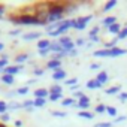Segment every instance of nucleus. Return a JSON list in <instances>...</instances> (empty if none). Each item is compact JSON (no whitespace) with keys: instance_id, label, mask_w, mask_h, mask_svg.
<instances>
[{"instance_id":"nucleus-49","label":"nucleus","mask_w":127,"mask_h":127,"mask_svg":"<svg viewBox=\"0 0 127 127\" xmlns=\"http://www.w3.org/2000/svg\"><path fill=\"white\" fill-rule=\"evenodd\" d=\"M126 120V117H118L117 120H115V123H121V121H124Z\"/></svg>"},{"instance_id":"nucleus-33","label":"nucleus","mask_w":127,"mask_h":127,"mask_svg":"<svg viewBox=\"0 0 127 127\" xmlns=\"http://www.w3.org/2000/svg\"><path fill=\"white\" fill-rule=\"evenodd\" d=\"M124 37H127V27H126V29H123V30L120 32V34H118V37H117V39H124Z\"/></svg>"},{"instance_id":"nucleus-24","label":"nucleus","mask_w":127,"mask_h":127,"mask_svg":"<svg viewBox=\"0 0 127 127\" xmlns=\"http://www.w3.org/2000/svg\"><path fill=\"white\" fill-rule=\"evenodd\" d=\"M118 91H120V85H115V87H111V88L106 90L108 94H115V93H118Z\"/></svg>"},{"instance_id":"nucleus-26","label":"nucleus","mask_w":127,"mask_h":127,"mask_svg":"<svg viewBox=\"0 0 127 127\" xmlns=\"http://www.w3.org/2000/svg\"><path fill=\"white\" fill-rule=\"evenodd\" d=\"M106 112H108L111 117H115V115H117V109H115L114 106H106Z\"/></svg>"},{"instance_id":"nucleus-2","label":"nucleus","mask_w":127,"mask_h":127,"mask_svg":"<svg viewBox=\"0 0 127 127\" xmlns=\"http://www.w3.org/2000/svg\"><path fill=\"white\" fill-rule=\"evenodd\" d=\"M127 51L123 49V48H111V49H100V51H96L94 52V57H118V55H123L126 54Z\"/></svg>"},{"instance_id":"nucleus-22","label":"nucleus","mask_w":127,"mask_h":127,"mask_svg":"<svg viewBox=\"0 0 127 127\" xmlns=\"http://www.w3.org/2000/svg\"><path fill=\"white\" fill-rule=\"evenodd\" d=\"M46 103V99H34V108H42Z\"/></svg>"},{"instance_id":"nucleus-41","label":"nucleus","mask_w":127,"mask_h":127,"mask_svg":"<svg viewBox=\"0 0 127 127\" xmlns=\"http://www.w3.org/2000/svg\"><path fill=\"white\" fill-rule=\"evenodd\" d=\"M84 43H85V40H84V39H78V40L75 42V45H78V46H82Z\"/></svg>"},{"instance_id":"nucleus-23","label":"nucleus","mask_w":127,"mask_h":127,"mask_svg":"<svg viewBox=\"0 0 127 127\" xmlns=\"http://www.w3.org/2000/svg\"><path fill=\"white\" fill-rule=\"evenodd\" d=\"M117 5V2H115V0H111V2H108L106 5H105V8H103V11L106 12V11H109V9H112L114 6Z\"/></svg>"},{"instance_id":"nucleus-27","label":"nucleus","mask_w":127,"mask_h":127,"mask_svg":"<svg viewBox=\"0 0 127 127\" xmlns=\"http://www.w3.org/2000/svg\"><path fill=\"white\" fill-rule=\"evenodd\" d=\"M6 111H9V109H8V105H6L5 102H0V114L3 115V114H6Z\"/></svg>"},{"instance_id":"nucleus-47","label":"nucleus","mask_w":127,"mask_h":127,"mask_svg":"<svg viewBox=\"0 0 127 127\" xmlns=\"http://www.w3.org/2000/svg\"><path fill=\"white\" fill-rule=\"evenodd\" d=\"M15 94H17V91H11V93H6V96H8V97H14Z\"/></svg>"},{"instance_id":"nucleus-40","label":"nucleus","mask_w":127,"mask_h":127,"mask_svg":"<svg viewBox=\"0 0 127 127\" xmlns=\"http://www.w3.org/2000/svg\"><path fill=\"white\" fill-rule=\"evenodd\" d=\"M118 97H120V100H121V102H124V100H127V93H121Z\"/></svg>"},{"instance_id":"nucleus-15","label":"nucleus","mask_w":127,"mask_h":127,"mask_svg":"<svg viewBox=\"0 0 127 127\" xmlns=\"http://www.w3.org/2000/svg\"><path fill=\"white\" fill-rule=\"evenodd\" d=\"M108 30L111 32V33H117V34H120V32H121V27H120V24H112V26H109L108 27Z\"/></svg>"},{"instance_id":"nucleus-35","label":"nucleus","mask_w":127,"mask_h":127,"mask_svg":"<svg viewBox=\"0 0 127 127\" xmlns=\"http://www.w3.org/2000/svg\"><path fill=\"white\" fill-rule=\"evenodd\" d=\"M5 67H8V60L2 58V60H0V70H2V69H5Z\"/></svg>"},{"instance_id":"nucleus-17","label":"nucleus","mask_w":127,"mask_h":127,"mask_svg":"<svg viewBox=\"0 0 127 127\" xmlns=\"http://www.w3.org/2000/svg\"><path fill=\"white\" fill-rule=\"evenodd\" d=\"M21 108H23V105L21 103H17V102H11L8 105V109L9 111H17V109H21Z\"/></svg>"},{"instance_id":"nucleus-13","label":"nucleus","mask_w":127,"mask_h":127,"mask_svg":"<svg viewBox=\"0 0 127 127\" xmlns=\"http://www.w3.org/2000/svg\"><path fill=\"white\" fill-rule=\"evenodd\" d=\"M96 79L103 85L105 82H108V73H106V72H100V73L97 75V78H96Z\"/></svg>"},{"instance_id":"nucleus-12","label":"nucleus","mask_w":127,"mask_h":127,"mask_svg":"<svg viewBox=\"0 0 127 127\" xmlns=\"http://www.w3.org/2000/svg\"><path fill=\"white\" fill-rule=\"evenodd\" d=\"M102 87V84L97 81V79H90L88 82H87V88H90V90H94V88H100Z\"/></svg>"},{"instance_id":"nucleus-48","label":"nucleus","mask_w":127,"mask_h":127,"mask_svg":"<svg viewBox=\"0 0 127 127\" xmlns=\"http://www.w3.org/2000/svg\"><path fill=\"white\" fill-rule=\"evenodd\" d=\"M75 96H76V97H79V99H81V97H82V96H84V93H82V91H76V93H75Z\"/></svg>"},{"instance_id":"nucleus-29","label":"nucleus","mask_w":127,"mask_h":127,"mask_svg":"<svg viewBox=\"0 0 127 127\" xmlns=\"http://www.w3.org/2000/svg\"><path fill=\"white\" fill-rule=\"evenodd\" d=\"M23 108H34V100H27V102H24L23 103Z\"/></svg>"},{"instance_id":"nucleus-39","label":"nucleus","mask_w":127,"mask_h":127,"mask_svg":"<svg viewBox=\"0 0 127 127\" xmlns=\"http://www.w3.org/2000/svg\"><path fill=\"white\" fill-rule=\"evenodd\" d=\"M0 118H2V121H9V120H11V117H9V114H3L2 117H0Z\"/></svg>"},{"instance_id":"nucleus-30","label":"nucleus","mask_w":127,"mask_h":127,"mask_svg":"<svg viewBox=\"0 0 127 127\" xmlns=\"http://www.w3.org/2000/svg\"><path fill=\"white\" fill-rule=\"evenodd\" d=\"M90 106V102H78V108H81V109H87Z\"/></svg>"},{"instance_id":"nucleus-43","label":"nucleus","mask_w":127,"mask_h":127,"mask_svg":"<svg viewBox=\"0 0 127 127\" xmlns=\"http://www.w3.org/2000/svg\"><path fill=\"white\" fill-rule=\"evenodd\" d=\"M49 52H51V51H49V48H48V49H43V51H39V54H40V55H46V54H49Z\"/></svg>"},{"instance_id":"nucleus-8","label":"nucleus","mask_w":127,"mask_h":127,"mask_svg":"<svg viewBox=\"0 0 127 127\" xmlns=\"http://www.w3.org/2000/svg\"><path fill=\"white\" fill-rule=\"evenodd\" d=\"M52 78H54L55 81H61V79H64V78H66V72L63 70V69H57V70H54Z\"/></svg>"},{"instance_id":"nucleus-11","label":"nucleus","mask_w":127,"mask_h":127,"mask_svg":"<svg viewBox=\"0 0 127 127\" xmlns=\"http://www.w3.org/2000/svg\"><path fill=\"white\" fill-rule=\"evenodd\" d=\"M37 37H40V33H39V32L26 33V34L23 36V39H24V40H33V39H37Z\"/></svg>"},{"instance_id":"nucleus-28","label":"nucleus","mask_w":127,"mask_h":127,"mask_svg":"<svg viewBox=\"0 0 127 127\" xmlns=\"http://www.w3.org/2000/svg\"><path fill=\"white\" fill-rule=\"evenodd\" d=\"M27 93H29V87H27V85H26V87H20V88L17 90V94H23V96H24V94H27Z\"/></svg>"},{"instance_id":"nucleus-5","label":"nucleus","mask_w":127,"mask_h":127,"mask_svg":"<svg viewBox=\"0 0 127 127\" xmlns=\"http://www.w3.org/2000/svg\"><path fill=\"white\" fill-rule=\"evenodd\" d=\"M21 70V66L20 64H17V66H8V67H5V69H2L0 72H2L3 75H17L18 72Z\"/></svg>"},{"instance_id":"nucleus-54","label":"nucleus","mask_w":127,"mask_h":127,"mask_svg":"<svg viewBox=\"0 0 127 127\" xmlns=\"http://www.w3.org/2000/svg\"><path fill=\"white\" fill-rule=\"evenodd\" d=\"M0 127H6V126H5V124H2V123H0Z\"/></svg>"},{"instance_id":"nucleus-51","label":"nucleus","mask_w":127,"mask_h":127,"mask_svg":"<svg viewBox=\"0 0 127 127\" xmlns=\"http://www.w3.org/2000/svg\"><path fill=\"white\" fill-rule=\"evenodd\" d=\"M90 39L94 40V42H99V37H97V36H93V37H90Z\"/></svg>"},{"instance_id":"nucleus-21","label":"nucleus","mask_w":127,"mask_h":127,"mask_svg":"<svg viewBox=\"0 0 127 127\" xmlns=\"http://www.w3.org/2000/svg\"><path fill=\"white\" fill-rule=\"evenodd\" d=\"M112 24H115V17H108V18H105L103 20V26H112Z\"/></svg>"},{"instance_id":"nucleus-53","label":"nucleus","mask_w":127,"mask_h":127,"mask_svg":"<svg viewBox=\"0 0 127 127\" xmlns=\"http://www.w3.org/2000/svg\"><path fill=\"white\" fill-rule=\"evenodd\" d=\"M3 48H5V45H3V43H2V42H0V51H2V49H3Z\"/></svg>"},{"instance_id":"nucleus-46","label":"nucleus","mask_w":127,"mask_h":127,"mask_svg":"<svg viewBox=\"0 0 127 127\" xmlns=\"http://www.w3.org/2000/svg\"><path fill=\"white\" fill-rule=\"evenodd\" d=\"M79 100H81V102H90V99H88V97H87L85 94H84V96H82V97H81Z\"/></svg>"},{"instance_id":"nucleus-18","label":"nucleus","mask_w":127,"mask_h":127,"mask_svg":"<svg viewBox=\"0 0 127 127\" xmlns=\"http://www.w3.org/2000/svg\"><path fill=\"white\" fill-rule=\"evenodd\" d=\"M78 115H79L81 118H87V120H91V118L94 117L91 112H87V111H79V112H78Z\"/></svg>"},{"instance_id":"nucleus-25","label":"nucleus","mask_w":127,"mask_h":127,"mask_svg":"<svg viewBox=\"0 0 127 127\" xmlns=\"http://www.w3.org/2000/svg\"><path fill=\"white\" fill-rule=\"evenodd\" d=\"M61 97H63V93H61V94H49L48 99H49L51 102H57V100H60Z\"/></svg>"},{"instance_id":"nucleus-16","label":"nucleus","mask_w":127,"mask_h":127,"mask_svg":"<svg viewBox=\"0 0 127 127\" xmlns=\"http://www.w3.org/2000/svg\"><path fill=\"white\" fill-rule=\"evenodd\" d=\"M61 91H63L61 85H54L49 88V94H61Z\"/></svg>"},{"instance_id":"nucleus-31","label":"nucleus","mask_w":127,"mask_h":127,"mask_svg":"<svg viewBox=\"0 0 127 127\" xmlns=\"http://www.w3.org/2000/svg\"><path fill=\"white\" fill-rule=\"evenodd\" d=\"M94 111H96L97 114H102V112H105V111H106V106H105V105H97Z\"/></svg>"},{"instance_id":"nucleus-3","label":"nucleus","mask_w":127,"mask_h":127,"mask_svg":"<svg viewBox=\"0 0 127 127\" xmlns=\"http://www.w3.org/2000/svg\"><path fill=\"white\" fill-rule=\"evenodd\" d=\"M58 43L63 46V49H64L66 52H70L72 49H75V42L69 37V36H63L58 39Z\"/></svg>"},{"instance_id":"nucleus-50","label":"nucleus","mask_w":127,"mask_h":127,"mask_svg":"<svg viewBox=\"0 0 127 127\" xmlns=\"http://www.w3.org/2000/svg\"><path fill=\"white\" fill-rule=\"evenodd\" d=\"M3 12H5V8H3L2 5H0V17H2V15H3Z\"/></svg>"},{"instance_id":"nucleus-44","label":"nucleus","mask_w":127,"mask_h":127,"mask_svg":"<svg viewBox=\"0 0 127 127\" xmlns=\"http://www.w3.org/2000/svg\"><path fill=\"white\" fill-rule=\"evenodd\" d=\"M76 54H78V51H76V49H72L70 52H67V55H72V57H75Z\"/></svg>"},{"instance_id":"nucleus-36","label":"nucleus","mask_w":127,"mask_h":127,"mask_svg":"<svg viewBox=\"0 0 127 127\" xmlns=\"http://www.w3.org/2000/svg\"><path fill=\"white\" fill-rule=\"evenodd\" d=\"M33 73H34V76H42V75H43V70H42V69H34Z\"/></svg>"},{"instance_id":"nucleus-34","label":"nucleus","mask_w":127,"mask_h":127,"mask_svg":"<svg viewBox=\"0 0 127 127\" xmlns=\"http://www.w3.org/2000/svg\"><path fill=\"white\" fill-rule=\"evenodd\" d=\"M51 114L54 117H66V112H61V111H52Z\"/></svg>"},{"instance_id":"nucleus-14","label":"nucleus","mask_w":127,"mask_h":127,"mask_svg":"<svg viewBox=\"0 0 127 127\" xmlns=\"http://www.w3.org/2000/svg\"><path fill=\"white\" fill-rule=\"evenodd\" d=\"M2 82H5L8 85H12L14 84V76L12 75H2Z\"/></svg>"},{"instance_id":"nucleus-20","label":"nucleus","mask_w":127,"mask_h":127,"mask_svg":"<svg viewBox=\"0 0 127 127\" xmlns=\"http://www.w3.org/2000/svg\"><path fill=\"white\" fill-rule=\"evenodd\" d=\"M27 58H29V55H27V54H20V55H17V57H15V61L18 63V64H21V63H24Z\"/></svg>"},{"instance_id":"nucleus-7","label":"nucleus","mask_w":127,"mask_h":127,"mask_svg":"<svg viewBox=\"0 0 127 127\" xmlns=\"http://www.w3.org/2000/svg\"><path fill=\"white\" fill-rule=\"evenodd\" d=\"M46 96H49V90L46 88L34 90V99H46Z\"/></svg>"},{"instance_id":"nucleus-32","label":"nucleus","mask_w":127,"mask_h":127,"mask_svg":"<svg viewBox=\"0 0 127 127\" xmlns=\"http://www.w3.org/2000/svg\"><path fill=\"white\" fill-rule=\"evenodd\" d=\"M76 84H78V79H76V78H72V79H67V81H66V85H69V87L76 85Z\"/></svg>"},{"instance_id":"nucleus-4","label":"nucleus","mask_w":127,"mask_h":127,"mask_svg":"<svg viewBox=\"0 0 127 127\" xmlns=\"http://www.w3.org/2000/svg\"><path fill=\"white\" fill-rule=\"evenodd\" d=\"M91 18H93L91 15H88V17H81V18H76V26H75L73 29H76V30H84V29H85V26H87V23H88Z\"/></svg>"},{"instance_id":"nucleus-6","label":"nucleus","mask_w":127,"mask_h":127,"mask_svg":"<svg viewBox=\"0 0 127 127\" xmlns=\"http://www.w3.org/2000/svg\"><path fill=\"white\" fill-rule=\"evenodd\" d=\"M46 69H51V70H57V69H61V61L60 60H49L46 63Z\"/></svg>"},{"instance_id":"nucleus-9","label":"nucleus","mask_w":127,"mask_h":127,"mask_svg":"<svg viewBox=\"0 0 127 127\" xmlns=\"http://www.w3.org/2000/svg\"><path fill=\"white\" fill-rule=\"evenodd\" d=\"M49 46H51V42H49V39H42V40H39V42H37V48H39V51L48 49Z\"/></svg>"},{"instance_id":"nucleus-37","label":"nucleus","mask_w":127,"mask_h":127,"mask_svg":"<svg viewBox=\"0 0 127 127\" xmlns=\"http://www.w3.org/2000/svg\"><path fill=\"white\" fill-rule=\"evenodd\" d=\"M97 32H99V27H94L91 32H90V37H93V36H96L97 34Z\"/></svg>"},{"instance_id":"nucleus-1","label":"nucleus","mask_w":127,"mask_h":127,"mask_svg":"<svg viewBox=\"0 0 127 127\" xmlns=\"http://www.w3.org/2000/svg\"><path fill=\"white\" fill-rule=\"evenodd\" d=\"M9 20L15 24H39V26H43L42 21L36 15H29V14H21L18 17H11Z\"/></svg>"},{"instance_id":"nucleus-38","label":"nucleus","mask_w":127,"mask_h":127,"mask_svg":"<svg viewBox=\"0 0 127 127\" xmlns=\"http://www.w3.org/2000/svg\"><path fill=\"white\" fill-rule=\"evenodd\" d=\"M94 127H111V123H100V124H96Z\"/></svg>"},{"instance_id":"nucleus-52","label":"nucleus","mask_w":127,"mask_h":127,"mask_svg":"<svg viewBox=\"0 0 127 127\" xmlns=\"http://www.w3.org/2000/svg\"><path fill=\"white\" fill-rule=\"evenodd\" d=\"M90 69H99V64H91Z\"/></svg>"},{"instance_id":"nucleus-45","label":"nucleus","mask_w":127,"mask_h":127,"mask_svg":"<svg viewBox=\"0 0 127 127\" xmlns=\"http://www.w3.org/2000/svg\"><path fill=\"white\" fill-rule=\"evenodd\" d=\"M15 127H23V121L21 120H17L15 121Z\"/></svg>"},{"instance_id":"nucleus-42","label":"nucleus","mask_w":127,"mask_h":127,"mask_svg":"<svg viewBox=\"0 0 127 127\" xmlns=\"http://www.w3.org/2000/svg\"><path fill=\"white\" fill-rule=\"evenodd\" d=\"M21 33V30H12V32H9V34L11 36H15V34H20Z\"/></svg>"},{"instance_id":"nucleus-10","label":"nucleus","mask_w":127,"mask_h":127,"mask_svg":"<svg viewBox=\"0 0 127 127\" xmlns=\"http://www.w3.org/2000/svg\"><path fill=\"white\" fill-rule=\"evenodd\" d=\"M49 51L51 52H63V51H64V49H63V46L58 43V42H51V46H49Z\"/></svg>"},{"instance_id":"nucleus-19","label":"nucleus","mask_w":127,"mask_h":127,"mask_svg":"<svg viewBox=\"0 0 127 127\" xmlns=\"http://www.w3.org/2000/svg\"><path fill=\"white\" fill-rule=\"evenodd\" d=\"M61 105H63V106H73V105H75V100H73L72 97L63 99V100H61Z\"/></svg>"}]
</instances>
